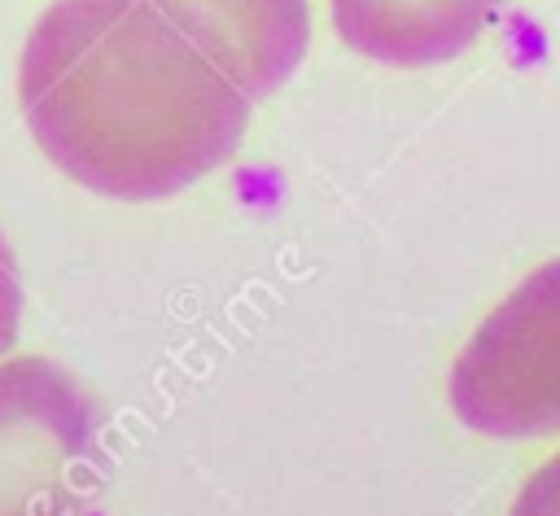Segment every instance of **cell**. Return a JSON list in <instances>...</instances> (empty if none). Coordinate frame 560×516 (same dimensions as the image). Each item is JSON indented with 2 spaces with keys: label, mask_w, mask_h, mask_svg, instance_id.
Segmentation results:
<instances>
[{
  "label": "cell",
  "mask_w": 560,
  "mask_h": 516,
  "mask_svg": "<svg viewBox=\"0 0 560 516\" xmlns=\"http://www.w3.org/2000/svg\"><path fill=\"white\" fill-rule=\"evenodd\" d=\"M39 153L114 201H162L219 171L249 96L158 0H52L18 52Z\"/></svg>",
  "instance_id": "6da1fadb"
},
{
  "label": "cell",
  "mask_w": 560,
  "mask_h": 516,
  "mask_svg": "<svg viewBox=\"0 0 560 516\" xmlns=\"http://www.w3.org/2000/svg\"><path fill=\"white\" fill-rule=\"evenodd\" d=\"M105 477L101 407L44 354L0 359V516H83Z\"/></svg>",
  "instance_id": "7a4b0ae2"
},
{
  "label": "cell",
  "mask_w": 560,
  "mask_h": 516,
  "mask_svg": "<svg viewBox=\"0 0 560 516\" xmlns=\"http://www.w3.org/2000/svg\"><path fill=\"white\" fill-rule=\"evenodd\" d=\"M446 398L472 433L560 437V258L534 267L477 324Z\"/></svg>",
  "instance_id": "3957f363"
},
{
  "label": "cell",
  "mask_w": 560,
  "mask_h": 516,
  "mask_svg": "<svg viewBox=\"0 0 560 516\" xmlns=\"http://www.w3.org/2000/svg\"><path fill=\"white\" fill-rule=\"evenodd\" d=\"M249 96L267 101L306 57V0H158Z\"/></svg>",
  "instance_id": "277c9868"
},
{
  "label": "cell",
  "mask_w": 560,
  "mask_h": 516,
  "mask_svg": "<svg viewBox=\"0 0 560 516\" xmlns=\"http://www.w3.org/2000/svg\"><path fill=\"white\" fill-rule=\"evenodd\" d=\"M508 0H328L332 31L368 61L420 70L455 61Z\"/></svg>",
  "instance_id": "5b68a950"
},
{
  "label": "cell",
  "mask_w": 560,
  "mask_h": 516,
  "mask_svg": "<svg viewBox=\"0 0 560 516\" xmlns=\"http://www.w3.org/2000/svg\"><path fill=\"white\" fill-rule=\"evenodd\" d=\"M22 275H18V258L0 232V359L18 345V332H22Z\"/></svg>",
  "instance_id": "8992f818"
},
{
  "label": "cell",
  "mask_w": 560,
  "mask_h": 516,
  "mask_svg": "<svg viewBox=\"0 0 560 516\" xmlns=\"http://www.w3.org/2000/svg\"><path fill=\"white\" fill-rule=\"evenodd\" d=\"M508 516H560V450L525 477Z\"/></svg>",
  "instance_id": "52a82bcc"
}]
</instances>
